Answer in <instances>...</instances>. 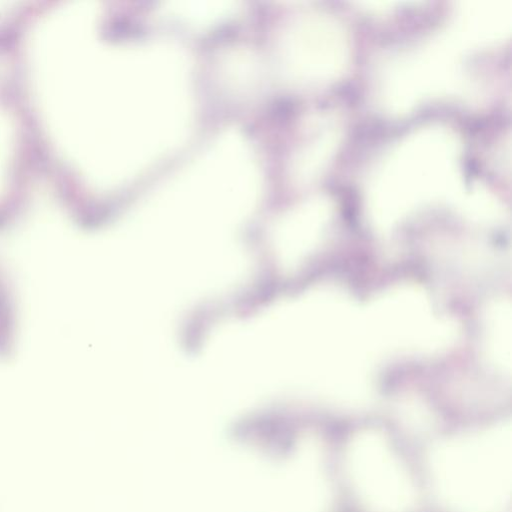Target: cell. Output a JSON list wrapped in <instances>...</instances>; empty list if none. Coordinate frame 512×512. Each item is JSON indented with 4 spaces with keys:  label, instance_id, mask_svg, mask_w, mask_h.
<instances>
[{
    "label": "cell",
    "instance_id": "4",
    "mask_svg": "<svg viewBox=\"0 0 512 512\" xmlns=\"http://www.w3.org/2000/svg\"><path fill=\"white\" fill-rule=\"evenodd\" d=\"M346 468L354 491L371 512H407L413 505L412 480L380 435L355 437L346 450Z\"/></svg>",
    "mask_w": 512,
    "mask_h": 512
},
{
    "label": "cell",
    "instance_id": "7",
    "mask_svg": "<svg viewBox=\"0 0 512 512\" xmlns=\"http://www.w3.org/2000/svg\"><path fill=\"white\" fill-rule=\"evenodd\" d=\"M318 128L302 159V171L306 177L315 176L326 167L341 138L339 125L334 119L324 118Z\"/></svg>",
    "mask_w": 512,
    "mask_h": 512
},
{
    "label": "cell",
    "instance_id": "5",
    "mask_svg": "<svg viewBox=\"0 0 512 512\" xmlns=\"http://www.w3.org/2000/svg\"><path fill=\"white\" fill-rule=\"evenodd\" d=\"M349 38L342 24L328 13H313L299 22L290 42L293 72L311 83H328L345 70Z\"/></svg>",
    "mask_w": 512,
    "mask_h": 512
},
{
    "label": "cell",
    "instance_id": "1",
    "mask_svg": "<svg viewBox=\"0 0 512 512\" xmlns=\"http://www.w3.org/2000/svg\"><path fill=\"white\" fill-rule=\"evenodd\" d=\"M366 188L372 209L381 217L432 200L459 201L466 186L458 138L440 125L408 133L376 164Z\"/></svg>",
    "mask_w": 512,
    "mask_h": 512
},
{
    "label": "cell",
    "instance_id": "6",
    "mask_svg": "<svg viewBox=\"0 0 512 512\" xmlns=\"http://www.w3.org/2000/svg\"><path fill=\"white\" fill-rule=\"evenodd\" d=\"M511 29V0L461 1L446 28L465 51L501 42Z\"/></svg>",
    "mask_w": 512,
    "mask_h": 512
},
{
    "label": "cell",
    "instance_id": "2",
    "mask_svg": "<svg viewBox=\"0 0 512 512\" xmlns=\"http://www.w3.org/2000/svg\"><path fill=\"white\" fill-rule=\"evenodd\" d=\"M429 464L435 490L452 512H499L510 499V430L439 443L432 449Z\"/></svg>",
    "mask_w": 512,
    "mask_h": 512
},
{
    "label": "cell",
    "instance_id": "3",
    "mask_svg": "<svg viewBox=\"0 0 512 512\" xmlns=\"http://www.w3.org/2000/svg\"><path fill=\"white\" fill-rule=\"evenodd\" d=\"M466 51L446 30L388 57L377 75V96L393 114L439 96H463L472 81L463 63Z\"/></svg>",
    "mask_w": 512,
    "mask_h": 512
}]
</instances>
